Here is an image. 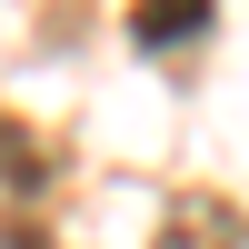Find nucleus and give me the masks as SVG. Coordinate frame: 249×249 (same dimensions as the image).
Listing matches in <instances>:
<instances>
[{
  "label": "nucleus",
  "mask_w": 249,
  "mask_h": 249,
  "mask_svg": "<svg viewBox=\"0 0 249 249\" xmlns=\"http://www.w3.org/2000/svg\"><path fill=\"white\" fill-rule=\"evenodd\" d=\"M50 179H60V150L30 130V120H10V110H0V219H40Z\"/></svg>",
  "instance_id": "1"
},
{
  "label": "nucleus",
  "mask_w": 249,
  "mask_h": 249,
  "mask_svg": "<svg viewBox=\"0 0 249 249\" xmlns=\"http://www.w3.org/2000/svg\"><path fill=\"white\" fill-rule=\"evenodd\" d=\"M150 249H249V219L219 190H190V199H170V219H160Z\"/></svg>",
  "instance_id": "2"
},
{
  "label": "nucleus",
  "mask_w": 249,
  "mask_h": 249,
  "mask_svg": "<svg viewBox=\"0 0 249 249\" xmlns=\"http://www.w3.org/2000/svg\"><path fill=\"white\" fill-rule=\"evenodd\" d=\"M210 20H219V0H130V40H140V50H160V60L190 50Z\"/></svg>",
  "instance_id": "3"
},
{
  "label": "nucleus",
  "mask_w": 249,
  "mask_h": 249,
  "mask_svg": "<svg viewBox=\"0 0 249 249\" xmlns=\"http://www.w3.org/2000/svg\"><path fill=\"white\" fill-rule=\"evenodd\" d=\"M0 249H50V230L40 219H0Z\"/></svg>",
  "instance_id": "4"
}]
</instances>
